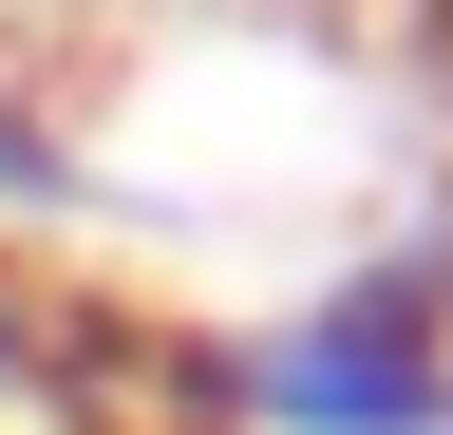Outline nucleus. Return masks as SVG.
<instances>
[{
	"instance_id": "obj_2",
	"label": "nucleus",
	"mask_w": 453,
	"mask_h": 435,
	"mask_svg": "<svg viewBox=\"0 0 453 435\" xmlns=\"http://www.w3.org/2000/svg\"><path fill=\"white\" fill-rule=\"evenodd\" d=\"M378 19H396V58H416V76L453 95V0H378Z\"/></svg>"
},
{
	"instance_id": "obj_1",
	"label": "nucleus",
	"mask_w": 453,
	"mask_h": 435,
	"mask_svg": "<svg viewBox=\"0 0 453 435\" xmlns=\"http://www.w3.org/2000/svg\"><path fill=\"white\" fill-rule=\"evenodd\" d=\"M246 435H453V208L340 246L265 341H208Z\"/></svg>"
}]
</instances>
